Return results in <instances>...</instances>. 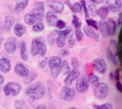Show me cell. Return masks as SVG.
<instances>
[{"label": "cell", "mask_w": 122, "mask_h": 109, "mask_svg": "<svg viewBox=\"0 0 122 109\" xmlns=\"http://www.w3.org/2000/svg\"><path fill=\"white\" fill-rule=\"evenodd\" d=\"M26 95L33 100H38L45 95L46 93V88L43 83L37 81L32 84L26 88Z\"/></svg>", "instance_id": "cell-1"}, {"label": "cell", "mask_w": 122, "mask_h": 109, "mask_svg": "<svg viewBox=\"0 0 122 109\" xmlns=\"http://www.w3.org/2000/svg\"><path fill=\"white\" fill-rule=\"evenodd\" d=\"M47 53V48L45 40L42 37H36L32 40L31 42L30 53L32 56L40 55L44 57Z\"/></svg>", "instance_id": "cell-2"}, {"label": "cell", "mask_w": 122, "mask_h": 109, "mask_svg": "<svg viewBox=\"0 0 122 109\" xmlns=\"http://www.w3.org/2000/svg\"><path fill=\"white\" fill-rule=\"evenodd\" d=\"M48 65L51 71V74L54 78L58 77L61 72L62 60L58 56H52L48 59Z\"/></svg>", "instance_id": "cell-3"}, {"label": "cell", "mask_w": 122, "mask_h": 109, "mask_svg": "<svg viewBox=\"0 0 122 109\" xmlns=\"http://www.w3.org/2000/svg\"><path fill=\"white\" fill-rule=\"evenodd\" d=\"M21 90V85L15 81H10L3 87V91L6 97L11 95L13 97L18 95Z\"/></svg>", "instance_id": "cell-4"}, {"label": "cell", "mask_w": 122, "mask_h": 109, "mask_svg": "<svg viewBox=\"0 0 122 109\" xmlns=\"http://www.w3.org/2000/svg\"><path fill=\"white\" fill-rule=\"evenodd\" d=\"M44 11H45L44 4L42 2H38L35 4L34 7L31 10L30 14L33 16L37 22H42L45 17Z\"/></svg>", "instance_id": "cell-5"}, {"label": "cell", "mask_w": 122, "mask_h": 109, "mask_svg": "<svg viewBox=\"0 0 122 109\" xmlns=\"http://www.w3.org/2000/svg\"><path fill=\"white\" fill-rule=\"evenodd\" d=\"M76 96L75 89L68 86H64L60 92V98L65 101H71Z\"/></svg>", "instance_id": "cell-6"}, {"label": "cell", "mask_w": 122, "mask_h": 109, "mask_svg": "<svg viewBox=\"0 0 122 109\" xmlns=\"http://www.w3.org/2000/svg\"><path fill=\"white\" fill-rule=\"evenodd\" d=\"M94 95L99 99H105L109 93V87L106 83H100L95 87Z\"/></svg>", "instance_id": "cell-7"}, {"label": "cell", "mask_w": 122, "mask_h": 109, "mask_svg": "<svg viewBox=\"0 0 122 109\" xmlns=\"http://www.w3.org/2000/svg\"><path fill=\"white\" fill-rule=\"evenodd\" d=\"M107 66L106 60L102 57L97 58L93 61V68L100 74H104L106 73L107 68Z\"/></svg>", "instance_id": "cell-8"}, {"label": "cell", "mask_w": 122, "mask_h": 109, "mask_svg": "<svg viewBox=\"0 0 122 109\" xmlns=\"http://www.w3.org/2000/svg\"><path fill=\"white\" fill-rule=\"evenodd\" d=\"M89 87V83L88 79L85 76L79 77L76 83V90L80 93H85L88 91Z\"/></svg>", "instance_id": "cell-9"}, {"label": "cell", "mask_w": 122, "mask_h": 109, "mask_svg": "<svg viewBox=\"0 0 122 109\" xmlns=\"http://www.w3.org/2000/svg\"><path fill=\"white\" fill-rule=\"evenodd\" d=\"M5 50L8 53H14L17 47V39L14 37H8L5 41L4 44Z\"/></svg>", "instance_id": "cell-10"}, {"label": "cell", "mask_w": 122, "mask_h": 109, "mask_svg": "<svg viewBox=\"0 0 122 109\" xmlns=\"http://www.w3.org/2000/svg\"><path fill=\"white\" fill-rule=\"evenodd\" d=\"M69 29L68 28H66L65 29L62 30L60 31V33L57 37V40H56V44L57 47L59 48L63 47L66 44V39L67 38L68 35L69 34Z\"/></svg>", "instance_id": "cell-11"}, {"label": "cell", "mask_w": 122, "mask_h": 109, "mask_svg": "<svg viewBox=\"0 0 122 109\" xmlns=\"http://www.w3.org/2000/svg\"><path fill=\"white\" fill-rule=\"evenodd\" d=\"M14 73L20 77H25L29 73V69L22 63H18L14 66Z\"/></svg>", "instance_id": "cell-12"}, {"label": "cell", "mask_w": 122, "mask_h": 109, "mask_svg": "<svg viewBox=\"0 0 122 109\" xmlns=\"http://www.w3.org/2000/svg\"><path fill=\"white\" fill-rule=\"evenodd\" d=\"M80 75H81V73L79 71H78L77 70H75V69H73L64 79V84L66 86H71L75 80L79 79Z\"/></svg>", "instance_id": "cell-13"}, {"label": "cell", "mask_w": 122, "mask_h": 109, "mask_svg": "<svg viewBox=\"0 0 122 109\" xmlns=\"http://www.w3.org/2000/svg\"><path fill=\"white\" fill-rule=\"evenodd\" d=\"M107 7L109 11L114 13H117L120 10L122 7V2L120 0H107L106 1Z\"/></svg>", "instance_id": "cell-14"}, {"label": "cell", "mask_w": 122, "mask_h": 109, "mask_svg": "<svg viewBox=\"0 0 122 109\" xmlns=\"http://www.w3.org/2000/svg\"><path fill=\"white\" fill-rule=\"evenodd\" d=\"M106 27L108 36L113 37L116 34L117 28V23L115 20H113L112 18L108 19L106 22Z\"/></svg>", "instance_id": "cell-15"}, {"label": "cell", "mask_w": 122, "mask_h": 109, "mask_svg": "<svg viewBox=\"0 0 122 109\" xmlns=\"http://www.w3.org/2000/svg\"><path fill=\"white\" fill-rule=\"evenodd\" d=\"M11 69V64L8 59L2 57L0 59V71L4 73H7Z\"/></svg>", "instance_id": "cell-16"}, {"label": "cell", "mask_w": 122, "mask_h": 109, "mask_svg": "<svg viewBox=\"0 0 122 109\" xmlns=\"http://www.w3.org/2000/svg\"><path fill=\"white\" fill-rule=\"evenodd\" d=\"M45 21L50 26H56V23L58 20L57 16L51 11H48L45 16Z\"/></svg>", "instance_id": "cell-17"}, {"label": "cell", "mask_w": 122, "mask_h": 109, "mask_svg": "<svg viewBox=\"0 0 122 109\" xmlns=\"http://www.w3.org/2000/svg\"><path fill=\"white\" fill-rule=\"evenodd\" d=\"M49 7L51 9L54 13L61 14L63 13L64 6L62 2L58 1H53L49 4Z\"/></svg>", "instance_id": "cell-18"}, {"label": "cell", "mask_w": 122, "mask_h": 109, "mask_svg": "<svg viewBox=\"0 0 122 109\" xmlns=\"http://www.w3.org/2000/svg\"><path fill=\"white\" fill-rule=\"evenodd\" d=\"M26 31V28L24 25H22L20 23H16L13 26V32L15 36L17 37H21Z\"/></svg>", "instance_id": "cell-19"}, {"label": "cell", "mask_w": 122, "mask_h": 109, "mask_svg": "<svg viewBox=\"0 0 122 109\" xmlns=\"http://www.w3.org/2000/svg\"><path fill=\"white\" fill-rule=\"evenodd\" d=\"M83 31L85 34L88 37H89V38L97 39L100 37V34L96 30H95L92 28L90 27V26H87V25L83 27Z\"/></svg>", "instance_id": "cell-20"}, {"label": "cell", "mask_w": 122, "mask_h": 109, "mask_svg": "<svg viewBox=\"0 0 122 109\" xmlns=\"http://www.w3.org/2000/svg\"><path fill=\"white\" fill-rule=\"evenodd\" d=\"M28 4L29 1H27V0L17 1L15 6H14L13 11H14V13H16V14H19L28 6Z\"/></svg>", "instance_id": "cell-21"}, {"label": "cell", "mask_w": 122, "mask_h": 109, "mask_svg": "<svg viewBox=\"0 0 122 109\" xmlns=\"http://www.w3.org/2000/svg\"><path fill=\"white\" fill-rule=\"evenodd\" d=\"M20 57L21 59L24 61H27L29 59L28 51H27V45L26 42L22 41L20 42Z\"/></svg>", "instance_id": "cell-22"}, {"label": "cell", "mask_w": 122, "mask_h": 109, "mask_svg": "<svg viewBox=\"0 0 122 109\" xmlns=\"http://www.w3.org/2000/svg\"><path fill=\"white\" fill-rule=\"evenodd\" d=\"M14 24V19L11 16H7L4 19L3 27L6 32H9Z\"/></svg>", "instance_id": "cell-23"}, {"label": "cell", "mask_w": 122, "mask_h": 109, "mask_svg": "<svg viewBox=\"0 0 122 109\" xmlns=\"http://www.w3.org/2000/svg\"><path fill=\"white\" fill-rule=\"evenodd\" d=\"M60 31H58L57 29H54L50 32V34L48 35L46 41L50 45L52 46L55 43H56V40H57V37L60 33Z\"/></svg>", "instance_id": "cell-24"}, {"label": "cell", "mask_w": 122, "mask_h": 109, "mask_svg": "<svg viewBox=\"0 0 122 109\" xmlns=\"http://www.w3.org/2000/svg\"><path fill=\"white\" fill-rule=\"evenodd\" d=\"M108 13L109 10L107 6H102L98 9L97 15H98L101 20H105L108 17Z\"/></svg>", "instance_id": "cell-25"}, {"label": "cell", "mask_w": 122, "mask_h": 109, "mask_svg": "<svg viewBox=\"0 0 122 109\" xmlns=\"http://www.w3.org/2000/svg\"><path fill=\"white\" fill-rule=\"evenodd\" d=\"M37 77H38V74H37L36 72L35 71L29 72L28 75L24 77L23 82L26 85H29V84L32 83L34 80H35L37 79Z\"/></svg>", "instance_id": "cell-26"}, {"label": "cell", "mask_w": 122, "mask_h": 109, "mask_svg": "<svg viewBox=\"0 0 122 109\" xmlns=\"http://www.w3.org/2000/svg\"><path fill=\"white\" fill-rule=\"evenodd\" d=\"M87 8H88V13L89 15L91 16L94 17L97 15V7L96 4L93 2V1H89V4L87 6Z\"/></svg>", "instance_id": "cell-27"}, {"label": "cell", "mask_w": 122, "mask_h": 109, "mask_svg": "<svg viewBox=\"0 0 122 109\" xmlns=\"http://www.w3.org/2000/svg\"><path fill=\"white\" fill-rule=\"evenodd\" d=\"M98 29L100 30V33L104 37H108V34L107 32V27H106V22L104 20H100L98 23Z\"/></svg>", "instance_id": "cell-28"}, {"label": "cell", "mask_w": 122, "mask_h": 109, "mask_svg": "<svg viewBox=\"0 0 122 109\" xmlns=\"http://www.w3.org/2000/svg\"><path fill=\"white\" fill-rule=\"evenodd\" d=\"M108 49L110 50L111 52L115 55L116 56H118V44L117 42L114 40H111L110 41V46Z\"/></svg>", "instance_id": "cell-29"}, {"label": "cell", "mask_w": 122, "mask_h": 109, "mask_svg": "<svg viewBox=\"0 0 122 109\" xmlns=\"http://www.w3.org/2000/svg\"><path fill=\"white\" fill-rule=\"evenodd\" d=\"M106 55H107V57L108 59V60H109L110 61L112 62L113 64L116 65H118L119 63V60L117 56H116L115 55H113L112 52H110V50H109L108 47L107 49V52H106Z\"/></svg>", "instance_id": "cell-30"}, {"label": "cell", "mask_w": 122, "mask_h": 109, "mask_svg": "<svg viewBox=\"0 0 122 109\" xmlns=\"http://www.w3.org/2000/svg\"><path fill=\"white\" fill-rule=\"evenodd\" d=\"M14 107L16 109H29L26 102L23 99H17L14 101Z\"/></svg>", "instance_id": "cell-31"}, {"label": "cell", "mask_w": 122, "mask_h": 109, "mask_svg": "<svg viewBox=\"0 0 122 109\" xmlns=\"http://www.w3.org/2000/svg\"><path fill=\"white\" fill-rule=\"evenodd\" d=\"M24 21L27 25H33L37 22L30 13H27L24 16Z\"/></svg>", "instance_id": "cell-32"}, {"label": "cell", "mask_w": 122, "mask_h": 109, "mask_svg": "<svg viewBox=\"0 0 122 109\" xmlns=\"http://www.w3.org/2000/svg\"><path fill=\"white\" fill-rule=\"evenodd\" d=\"M99 77L97 75L94 74H89V77H88V81L89 84L91 85V86L94 87H96L100 83H99Z\"/></svg>", "instance_id": "cell-33"}, {"label": "cell", "mask_w": 122, "mask_h": 109, "mask_svg": "<svg viewBox=\"0 0 122 109\" xmlns=\"http://www.w3.org/2000/svg\"><path fill=\"white\" fill-rule=\"evenodd\" d=\"M44 28H45L44 24L41 22H38L35 23L33 25H32V30L34 32L38 33V32H41L44 31Z\"/></svg>", "instance_id": "cell-34"}, {"label": "cell", "mask_w": 122, "mask_h": 109, "mask_svg": "<svg viewBox=\"0 0 122 109\" xmlns=\"http://www.w3.org/2000/svg\"><path fill=\"white\" fill-rule=\"evenodd\" d=\"M71 68L69 62L67 61H64L62 62L61 65V72L64 75H67L71 72Z\"/></svg>", "instance_id": "cell-35"}, {"label": "cell", "mask_w": 122, "mask_h": 109, "mask_svg": "<svg viewBox=\"0 0 122 109\" xmlns=\"http://www.w3.org/2000/svg\"><path fill=\"white\" fill-rule=\"evenodd\" d=\"M86 22L87 23V26L92 28L93 29H94L96 31L98 30V22L96 21L95 20L91 19V18H88V19H86Z\"/></svg>", "instance_id": "cell-36"}, {"label": "cell", "mask_w": 122, "mask_h": 109, "mask_svg": "<svg viewBox=\"0 0 122 109\" xmlns=\"http://www.w3.org/2000/svg\"><path fill=\"white\" fill-rule=\"evenodd\" d=\"M71 23L73 25L74 27L75 28V29L81 28V26H82V22L80 20L78 17L75 15V14L73 15V19L72 21H71Z\"/></svg>", "instance_id": "cell-37"}, {"label": "cell", "mask_w": 122, "mask_h": 109, "mask_svg": "<svg viewBox=\"0 0 122 109\" xmlns=\"http://www.w3.org/2000/svg\"><path fill=\"white\" fill-rule=\"evenodd\" d=\"M82 10V7L80 2H75L72 4V8L71 11L74 13H78L81 12Z\"/></svg>", "instance_id": "cell-38"}, {"label": "cell", "mask_w": 122, "mask_h": 109, "mask_svg": "<svg viewBox=\"0 0 122 109\" xmlns=\"http://www.w3.org/2000/svg\"><path fill=\"white\" fill-rule=\"evenodd\" d=\"M95 109H113V107L110 103H105L101 105H94Z\"/></svg>", "instance_id": "cell-39"}, {"label": "cell", "mask_w": 122, "mask_h": 109, "mask_svg": "<svg viewBox=\"0 0 122 109\" xmlns=\"http://www.w3.org/2000/svg\"><path fill=\"white\" fill-rule=\"evenodd\" d=\"M80 4H81L82 7V9L83 10V13H84V15L85 16V17L86 19H88L89 17V13H88V8H87V5H86V1H85V0H81L80 1Z\"/></svg>", "instance_id": "cell-40"}, {"label": "cell", "mask_w": 122, "mask_h": 109, "mask_svg": "<svg viewBox=\"0 0 122 109\" xmlns=\"http://www.w3.org/2000/svg\"><path fill=\"white\" fill-rule=\"evenodd\" d=\"M75 36H76V39L77 41H81L82 40L83 37V34L82 32V30L81 28L79 29H75Z\"/></svg>", "instance_id": "cell-41"}, {"label": "cell", "mask_w": 122, "mask_h": 109, "mask_svg": "<svg viewBox=\"0 0 122 109\" xmlns=\"http://www.w3.org/2000/svg\"><path fill=\"white\" fill-rule=\"evenodd\" d=\"M71 66L72 67L73 69L77 70L79 66V62L77 57H73L71 59Z\"/></svg>", "instance_id": "cell-42"}, {"label": "cell", "mask_w": 122, "mask_h": 109, "mask_svg": "<svg viewBox=\"0 0 122 109\" xmlns=\"http://www.w3.org/2000/svg\"><path fill=\"white\" fill-rule=\"evenodd\" d=\"M66 26V23L65 22L63 21V20H61V19L57 20V23H56V27L58 28V29H63L65 28Z\"/></svg>", "instance_id": "cell-43"}, {"label": "cell", "mask_w": 122, "mask_h": 109, "mask_svg": "<svg viewBox=\"0 0 122 109\" xmlns=\"http://www.w3.org/2000/svg\"><path fill=\"white\" fill-rule=\"evenodd\" d=\"M48 57H45V59H44L42 61L39 62L38 64V67L39 68H44L48 64Z\"/></svg>", "instance_id": "cell-44"}, {"label": "cell", "mask_w": 122, "mask_h": 109, "mask_svg": "<svg viewBox=\"0 0 122 109\" xmlns=\"http://www.w3.org/2000/svg\"><path fill=\"white\" fill-rule=\"evenodd\" d=\"M75 44H76V41H75V38H69L67 41V45L69 47H73V46H75Z\"/></svg>", "instance_id": "cell-45"}, {"label": "cell", "mask_w": 122, "mask_h": 109, "mask_svg": "<svg viewBox=\"0 0 122 109\" xmlns=\"http://www.w3.org/2000/svg\"><path fill=\"white\" fill-rule=\"evenodd\" d=\"M60 55L63 57H65V56H67L69 55V50L66 49H63L60 51Z\"/></svg>", "instance_id": "cell-46"}, {"label": "cell", "mask_w": 122, "mask_h": 109, "mask_svg": "<svg viewBox=\"0 0 122 109\" xmlns=\"http://www.w3.org/2000/svg\"><path fill=\"white\" fill-rule=\"evenodd\" d=\"M114 79L117 80V81H120V71H119V68H117L115 70V73H114Z\"/></svg>", "instance_id": "cell-47"}, {"label": "cell", "mask_w": 122, "mask_h": 109, "mask_svg": "<svg viewBox=\"0 0 122 109\" xmlns=\"http://www.w3.org/2000/svg\"><path fill=\"white\" fill-rule=\"evenodd\" d=\"M116 86V88L118 90V91L122 93V85L121 82L120 81H117Z\"/></svg>", "instance_id": "cell-48"}, {"label": "cell", "mask_w": 122, "mask_h": 109, "mask_svg": "<svg viewBox=\"0 0 122 109\" xmlns=\"http://www.w3.org/2000/svg\"><path fill=\"white\" fill-rule=\"evenodd\" d=\"M35 109H48L47 107L44 104H39L35 108Z\"/></svg>", "instance_id": "cell-49"}, {"label": "cell", "mask_w": 122, "mask_h": 109, "mask_svg": "<svg viewBox=\"0 0 122 109\" xmlns=\"http://www.w3.org/2000/svg\"><path fill=\"white\" fill-rule=\"evenodd\" d=\"M122 25V11L120 12L119 15V19H118V25Z\"/></svg>", "instance_id": "cell-50"}, {"label": "cell", "mask_w": 122, "mask_h": 109, "mask_svg": "<svg viewBox=\"0 0 122 109\" xmlns=\"http://www.w3.org/2000/svg\"><path fill=\"white\" fill-rule=\"evenodd\" d=\"M65 4L70 8V10H71V8H72V4H71L70 1H65Z\"/></svg>", "instance_id": "cell-51"}, {"label": "cell", "mask_w": 122, "mask_h": 109, "mask_svg": "<svg viewBox=\"0 0 122 109\" xmlns=\"http://www.w3.org/2000/svg\"><path fill=\"white\" fill-rule=\"evenodd\" d=\"M4 81H5V79L4 77V76H2L1 74H0V86L2 85V84L4 83Z\"/></svg>", "instance_id": "cell-52"}, {"label": "cell", "mask_w": 122, "mask_h": 109, "mask_svg": "<svg viewBox=\"0 0 122 109\" xmlns=\"http://www.w3.org/2000/svg\"><path fill=\"white\" fill-rule=\"evenodd\" d=\"M93 2H94V3H96L97 4H101V3H103L104 2V1H101V0H94L93 1Z\"/></svg>", "instance_id": "cell-53"}, {"label": "cell", "mask_w": 122, "mask_h": 109, "mask_svg": "<svg viewBox=\"0 0 122 109\" xmlns=\"http://www.w3.org/2000/svg\"><path fill=\"white\" fill-rule=\"evenodd\" d=\"M110 79L111 80H113V79H114V75H113V73H112V72H111V73H110Z\"/></svg>", "instance_id": "cell-54"}, {"label": "cell", "mask_w": 122, "mask_h": 109, "mask_svg": "<svg viewBox=\"0 0 122 109\" xmlns=\"http://www.w3.org/2000/svg\"><path fill=\"white\" fill-rule=\"evenodd\" d=\"M3 41H4L3 37H2V36L0 35V49H1V45H2V43L3 42Z\"/></svg>", "instance_id": "cell-55"}, {"label": "cell", "mask_w": 122, "mask_h": 109, "mask_svg": "<svg viewBox=\"0 0 122 109\" xmlns=\"http://www.w3.org/2000/svg\"><path fill=\"white\" fill-rule=\"evenodd\" d=\"M68 109H78L76 107H70V108H69Z\"/></svg>", "instance_id": "cell-56"}, {"label": "cell", "mask_w": 122, "mask_h": 109, "mask_svg": "<svg viewBox=\"0 0 122 109\" xmlns=\"http://www.w3.org/2000/svg\"><path fill=\"white\" fill-rule=\"evenodd\" d=\"M1 86H0V93H1Z\"/></svg>", "instance_id": "cell-57"}, {"label": "cell", "mask_w": 122, "mask_h": 109, "mask_svg": "<svg viewBox=\"0 0 122 109\" xmlns=\"http://www.w3.org/2000/svg\"><path fill=\"white\" fill-rule=\"evenodd\" d=\"M0 24H1V19H0Z\"/></svg>", "instance_id": "cell-58"}, {"label": "cell", "mask_w": 122, "mask_h": 109, "mask_svg": "<svg viewBox=\"0 0 122 109\" xmlns=\"http://www.w3.org/2000/svg\"></svg>", "instance_id": "cell-59"}]
</instances>
